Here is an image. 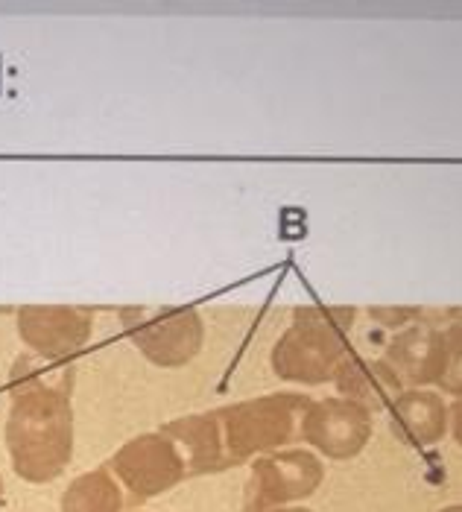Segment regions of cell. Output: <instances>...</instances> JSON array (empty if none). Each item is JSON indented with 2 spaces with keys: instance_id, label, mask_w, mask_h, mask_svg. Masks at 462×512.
Wrapping results in <instances>:
<instances>
[{
  "instance_id": "7c38bea8",
  "label": "cell",
  "mask_w": 462,
  "mask_h": 512,
  "mask_svg": "<svg viewBox=\"0 0 462 512\" xmlns=\"http://www.w3.org/2000/svg\"><path fill=\"white\" fill-rule=\"evenodd\" d=\"M386 366L398 375L401 384H413L422 390L424 384L436 381L439 369V331L430 325H410L395 334L386 346Z\"/></svg>"
},
{
  "instance_id": "ba28073f",
  "label": "cell",
  "mask_w": 462,
  "mask_h": 512,
  "mask_svg": "<svg viewBox=\"0 0 462 512\" xmlns=\"http://www.w3.org/2000/svg\"><path fill=\"white\" fill-rule=\"evenodd\" d=\"M94 319L82 308L68 305H24L18 311V334L33 355L62 363L91 340Z\"/></svg>"
},
{
  "instance_id": "5b68a950",
  "label": "cell",
  "mask_w": 462,
  "mask_h": 512,
  "mask_svg": "<svg viewBox=\"0 0 462 512\" xmlns=\"http://www.w3.org/2000/svg\"><path fill=\"white\" fill-rule=\"evenodd\" d=\"M109 472L135 501L158 498L188 477L182 454L161 431L135 436L120 445L109 460Z\"/></svg>"
},
{
  "instance_id": "30bf717a",
  "label": "cell",
  "mask_w": 462,
  "mask_h": 512,
  "mask_svg": "<svg viewBox=\"0 0 462 512\" xmlns=\"http://www.w3.org/2000/svg\"><path fill=\"white\" fill-rule=\"evenodd\" d=\"M389 416L395 434L413 448H430L442 442L451 425V410L445 398L430 390H404L392 401Z\"/></svg>"
},
{
  "instance_id": "6da1fadb",
  "label": "cell",
  "mask_w": 462,
  "mask_h": 512,
  "mask_svg": "<svg viewBox=\"0 0 462 512\" xmlns=\"http://www.w3.org/2000/svg\"><path fill=\"white\" fill-rule=\"evenodd\" d=\"M71 366L21 357L12 366V404L6 416V451L12 469L27 483H50L74 457Z\"/></svg>"
},
{
  "instance_id": "8992f818",
  "label": "cell",
  "mask_w": 462,
  "mask_h": 512,
  "mask_svg": "<svg viewBox=\"0 0 462 512\" xmlns=\"http://www.w3.org/2000/svg\"><path fill=\"white\" fill-rule=\"evenodd\" d=\"M129 337L150 363L161 369H179L199 355L205 322L193 308H161L141 322H129Z\"/></svg>"
},
{
  "instance_id": "2e32d148",
  "label": "cell",
  "mask_w": 462,
  "mask_h": 512,
  "mask_svg": "<svg viewBox=\"0 0 462 512\" xmlns=\"http://www.w3.org/2000/svg\"><path fill=\"white\" fill-rule=\"evenodd\" d=\"M267 512H313V510H305V507H278V510H267Z\"/></svg>"
},
{
  "instance_id": "8fae6325",
  "label": "cell",
  "mask_w": 462,
  "mask_h": 512,
  "mask_svg": "<svg viewBox=\"0 0 462 512\" xmlns=\"http://www.w3.org/2000/svg\"><path fill=\"white\" fill-rule=\"evenodd\" d=\"M334 381H337V390L343 393V398L366 407L369 413L389 410L392 401L404 393V384L386 366V360H372V357L351 355V352L343 357Z\"/></svg>"
},
{
  "instance_id": "7a4b0ae2",
  "label": "cell",
  "mask_w": 462,
  "mask_h": 512,
  "mask_svg": "<svg viewBox=\"0 0 462 512\" xmlns=\"http://www.w3.org/2000/svg\"><path fill=\"white\" fill-rule=\"evenodd\" d=\"M354 308H302L296 322L278 337L272 349V369L281 381L316 387L334 381L348 355V331Z\"/></svg>"
},
{
  "instance_id": "5bb4252c",
  "label": "cell",
  "mask_w": 462,
  "mask_h": 512,
  "mask_svg": "<svg viewBox=\"0 0 462 512\" xmlns=\"http://www.w3.org/2000/svg\"><path fill=\"white\" fill-rule=\"evenodd\" d=\"M442 393L462 398V325L439 331V369L433 381Z\"/></svg>"
},
{
  "instance_id": "9a60e30c",
  "label": "cell",
  "mask_w": 462,
  "mask_h": 512,
  "mask_svg": "<svg viewBox=\"0 0 462 512\" xmlns=\"http://www.w3.org/2000/svg\"><path fill=\"white\" fill-rule=\"evenodd\" d=\"M451 428H454V439L462 448V398H457V404L451 407Z\"/></svg>"
},
{
  "instance_id": "277c9868",
  "label": "cell",
  "mask_w": 462,
  "mask_h": 512,
  "mask_svg": "<svg viewBox=\"0 0 462 512\" xmlns=\"http://www.w3.org/2000/svg\"><path fill=\"white\" fill-rule=\"evenodd\" d=\"M325 480L322 460L305 451H275L252 463V474L246 483V512H267L290 507L296 501L310 498Z\"/></svg>"
},
{
  "instance_id": "52a82bcc",
  "label": "cell",
  "mask_w": 462,
  "mask_h": 512,
  "mask_svg": "<svg viewBox=\"0 0 462 512\" xmlns=\"http://www.w3.org/2000/svg\"><path fill=\"white\" fill-rule=\"evenodd\" d=\"M302 436L328 460L357 457L372 436V413L343 395L310 401L302 419Z\"/></svg>"
},
{
  "instance_id": "e0dca14e",
  "label": "cell",
  "mask_w": 462,
  "mask_h": 512,
  "mask_svg": "<svg viewBox=\"0 0 462 512\" xmlns=\"http://www.w3.org/2000/svg\"><path fill=\"white\" fill-rule=\"evenodd\" d=\"M442 512H462V504H454V507H445Z\"/></svg>"
},
{
  "instance_id": "4fadbf2b",
  "label": "cell",
  "mask_w": 462,
  "mask_h": 512,
  "mask_svg": "<svg viewBox=\"0 0 462 512\" xmlns=\"http://www.w3.org/2000/svg\"><path fill=\"white\" fill-rule=\"evenodd\" d=\"M123 492L109 466L91 469L71 480L62 495V512H120Z\"/></svg>"
},
{
  "instance_id": "ac0fdd59",
  "label": "cell",
  "mask_w": 462,
  "mask_h": 512,
  "mask_svg": "<svg viewBox=\"0 0 462 512\" xmlns=\"http://www.w3.org/2000/svg\"><path fill=\"white\" fill-rule=\"evenodd\" d=\"M0 504H3V477H0Z\"/></svg>"
},
{
  "instance_id": "9c48e42d",
  "label": "cell",
  "mask_w": 462,
  "mask_h": 512,
  "mask_svg": "<svg viewBox=\"0 0 462 512\" xmlns=\"http://www.w3.org/2000/svg\"><path fill=\"white\" fill-rule=\"evenodd\" d=\"M161 434L176 445L188 474H217L231 469L229 457H226V442H223V428H220V419L214 410L167 422L161 428Z\"/></svg>"
},
{
  "instance_id": "3957f363",
  "label": "cell",
  "mask_w": 462,
  "mask_h": 512,
  "mask_svg": "<svg viewBox=\"0 0 462 512\" xmlns=\"http://www.w3.org/2000/svg\"><path fill=\"white\" fill-rule=\"evenodd\" d=\"M310 398L302 393H272L214 410L223 428L229 466L275 454L302 428Z\"/></svg>"
}]
</instances>
